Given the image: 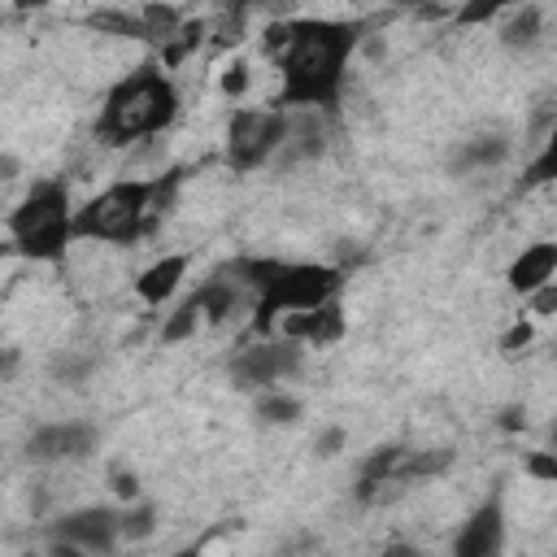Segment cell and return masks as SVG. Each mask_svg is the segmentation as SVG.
<instances>
[{
    "instance_id": "3",
    "label": "cell",
    "mask_w": 557,
    "mask_h": 557,
    "mask_svg": "<svg viewBox=\"0 0 557 557\" xmlns=\"http://www.w3.org/2000/svg\"><path fill=\"white\" fill-rule=\"evenodd\" d=\"M178 178H183L178 170L161 178H113L74 209V244H104V248L139 244L170 209Z\"/></svg>"
},
{
    "instance_id": "20",
    "label": "cell",
    "mask_w": 557,
    "mask_h": 557,
    "mask_svg": "<svg viewBox=\"0 0 557 557\" xmlns=\"http://www.w3.org/2000/svg\"><path fill=\"white\" fill-rule=\"evenodd\" d=\"M152 531H157V505L152 500L122 509V540H148Z\"/></svg>"
},
{
    "instance_id": "15",
    "label": "cell",
    "mask_w": 557,
    "mask_h": 557,
    "mask_svg": "<svg viewBox=\"0 0 557 557\" xmlns=\"http://www.w3.org/2000/svg\"><path fill=\"white\" fill-rule=\"evenodd\" d=\"M326 135H331V117L322 113H292V126H287V144L278 152L283 165L292 161H313L326 152Z\"/></svg>"
},
{
    "instance_id": "22",
    "label": "cell",
    "mask_w": 557,
    "mask_h": 557,
    "mask_svg": "<svg viewBox=\"0 0 557 557\" xmlns=\"http://www.w3.org/2000/svg\"><path fill=\"white\" fill-rule=\"evenodd\" d=\"M527 470L540 474V479H553V483H557V457H553V453H535V457L527 461Z\"/></svg>"
},
{
    "instance_id": "13",
    "label": "cell",
    "mask_w": 557,
    "mask_h": 557,
    "mask_svg": "<svg viewBox=\"0 0 557 557\" xmlns=\"http://www.w3.org/2000/svg\"><path fill=\"white\" fill-rule=\"evenodd\" d=\"M278 331H283V339H296V344H305V348H326V344H339V339H344L348 318H344L339 300H331V305H322V309L283 318Z\"/></svg>"
},
{
    "instance_id": "18",
    "label": "cell",
    "mask_w": 557,
    "mask_h": 557,
    "mask_svg": "<svg viewBox=\"0 0 557 557\" xmlns=\"http://www.w3.org/2000/svg\"><path fill=\"white\" fill-rule=\"evenodd\" d=\"M257 418H261L265 426H292V422L300 418V400L287 396L283 387L261 392V396H257Z\"/></svg>"
},
{
    "instance_id": "28",
    "label": "cell",
    "mask_w": 557,
    "mask_h": 557,
    "mask_svg": "<svg viewBox=\"0 0 557 557\" xmlns=\"http://www.w3.org/2000/svg\"><path fill=\"white\" fill-rule=\"evenodd\" d=\"M174 557H200V548H178Z\"/></svg>"
},
{
    "instance_id": "8",
    "label": "cell",
    "mask_w": 557,
    "mask_h": 557,
    "mask_svg": "<svg viewBox=\"0 0 557 557\" xmlns=\"http://www.w3.org/2000/svg\"><path fill=\"white\" fill-rule=\"evenodd\" d=\"M300 366H305V344L274 335V339H252V344H244V348L231 357L226 370H231V383H235V387L274 392L278 383L296 379Z\"/></svg>"
},
{
    "instance_id": "5",
    "label": "cell",
    "mask_w": 557,
    "mask_h": 557,
    "mask_svg": "<svg viewBox=\"0 0 557 557\" xmlns=\"http://www.w3.org/2000/svg\"><path fill=\"white\" fill-rule=\"evenodd\" d=\"M9 244L26 261H65L74 244V205L61 178H39L13 209H9Z\"/></svg>"
},
{
    "instance_id": "27",
    "label": "cell",
    "mask_w": 557,
    "mask_h": 557,
    "mask_svg": "<svg viewBox=\"0 0 557 557\" xmlns=\"http://www.w3.org/2000/svg\"><path fill=\"white\" fill-rule=\"evenodd\" d=\"M339 444H344V435H339V431H326V435H322V457H331Z\"/></svg>"
},
{
    "instance_id": "12",
    "label": "cell",
    "mask_w": 557,
    "mask_h": 557,
    "mask_svg": "<svg viewBox=\"0 0 557 557\" xmlns=\"http://www.w3.org/2000/svg\"><path fill=\"white\" fill-rule=\"evenodd\" d=\"M505 283H509V292L522 296V300L535 296L540 287L557 283V239H535V244H527V248L509 261Z\"/></svg>"
},
{
    "instance_id": "16",
    "label": "cell",
    "mask_w": 557,
    "mask_h": 557,
    "mask_svg": "<svg viewBox=\"0 0 557 557\" xmlns=\"http://www.w3.org/2000/svg\"><path fill=\"white\" fill-rule=\"evenodd\" d=\"M540 35H544V9H540V4L509 9V13H505V22L496 26L500 48H509V52H527V48H535V44H540Z\"/></svg>"
},
{
    "instance_id": "10",
    "label": "cell",
    "mask_w": 557,
    "mask_h": 557,
    "mask_svg": "<svg viewBox=\"0 0 557 557\" xmlns=\"http://www.w3.org/2000/svg\"><path fill=\"white\" fill-rule=\"evenodd\" d=\"M48 535L61 540V544L83 548L87 557H91V553H109V548L122 540V509H113V505H83V509H70V513H61V518L48 527Z\"/></svg>"
},
{
    "instance_id": "6",
    "label": "cell",
    "mask_w": 557,
    "mask_h": 557,
    "mask_svg": "<svg viewBox=\"0 0 557 557\" xmlns=\"http://www.w3.org/2000/svg\"><path fill=\"white\" fill-rule=\"evenodd\" d=\"M453 466V448H405V444H383L374 448L361 470H357V487L352 496L361 505H379L387 500L392 492H405L409 483H422V479H435Z\"/></svg>"
},
{
    "instance_id": "11",
    "label": "cell",
    "mask_w": 557,
    "mask_h": 557,
    "mask_svg": "<svg viewBox=\"0 0 557 557\" xmlns=\"http://www.w3.org/2000/svg\"><path fill=\"white\" fill-rule=\"evenodd\" d=\"M100 431L91 422L65 418V422H44L26 435V457L30 461H83L96 453Z\"/></svg>"
},
{
    "instance_id": "1",
    "label": "cell",
    "mask_w": 557,
    "mask_h": 557,
    "mask_svg": "<svg viewBox=\"0 0 557 557\" xmlns=\"http://www.w3.org/2000/svg\"><path fill=\"white\" fill-rule=\"evenodd\" d=\"M357 39L361 22L339 17H283L278 26H265V52L278 65L274 104L283 113H322L335 122Z\"/></svg>"
},
{
    "instance_id": "26",
    "label": "cell",
    "mask_w": 557,
    "mask_h": 557,
    "mask_svg": "<svg viewBox=\"0 0 557 557\" xmlns=\"http://www.w3.org/2000/svg\"><path fill=\"white\" fill-rule=\"evenodd\" d=\"M527 339H531V326H527V322H518V326L505 335V348H518V344H527Z\"/></svg>"
},
{
    "instance_id": "7",
    "label": "cell",
    "mask_w": 557,
    "mask_h": 557,
    "mask_svg": "<svg viewBox=\"0 0 557 557\" xmlns=\"http://www.w3.org/2000/svg\"><path fill=\"white\" fill-rule=\"evenodd\" d=\"M287 126L292 113H283L278 104H244L231 109L226 117V135H222V161L231 174H252L265 161H274L287 144Z\"/></svg>"
},
{
    "instance_id": "14",
    "label": "cell",
    "mask_w": 557,
    "mask_h": 557,
    "mask_svg": "<svg viewBox=\"0 0 557 557\" xmlns=\"http://www.w3.org/2000/svg\"><path fill=\"white\" fill-rule=\"evenodd\" d=\"M187 265H191L187 252H165V257H157L152 265H144V270L135 274V296H139L144 305H165V300L183 287Z\"/></svg>"
},
{
    "instance_id": "21",
    "label": "cell",
    "mask_w": 557,
    "mask_h": 557,
    "mask_svg": "<svg viewBox=\"0 0 557 557\" xmlns=\"http://www.w3.org/2000/svg\"><path fill=\"white\" fill-rule=\"evenodd\" d=\"M527 305H531V313H557V283H548L535 296H527Z\"/></svg>"
},
{
    "instance_id": "25",
    "label": "cell",
    "mask_w": 557,
    "mask_h": 557,
    "mask_svg": "<svg viewBox=\"0 0 557 557\" xmlns=\"http://www.w3.org/2000/svg\"><path fill=\"white\" fill-rule=\"evenodd\" d=\"M379 557H422V553H418L413 544H405V540H392V544H387Z\"/></svg>"
},
{
    "instance_id": "4",
    "label": "cell",
    "mask_w": 557,
    "mask_h": 557,
    "mask_svg": "<svg viewBox=\"0 0 557 557\" xmlns=\"http://www.w3.org/2000/svg\"><path fill=\"white\" fill-rule=\"evenodd\" d=\"M178 104L183 100H178V87L165 74V65L161 61H139L135 70H126L104 91V104H100V117H96V139L109 144V148L144 144L152 135H161L165 126H174Z\"/></svg>"
},
{
    "instance_id": "23",
    "label": "cell",
    "mask_w": 557,
    "mask_h": 557,
    "mask_svg": "<svg viewBox=\"0 0 557 557\" xmlns=\"http://www.w3.org/2000/svg\"><path fill=\"white\" fill-rule=\"evenodd\" d=\"M496 13H505V9H500V4H470V9L457 13V22H487V17H496Z\"/></svg>"
},
{
    "instance_id": "2",
    "label": "cell",
    "mask_w": 557,
    "mask_h": 557,
    "mask_svg": "<svg viewBox=\"0 0 557 557\" xmlns=\"http://www.w3.org/2000/svg\"><path fill=\"white\" fill-rule=\"evenodd\" d=\"M235 278L252 292V331L270 335L283 318L322 309L339 300L344 292V270L322 265V261H292V257H239Z\"/></svg>"
},
{
    "instance_id": "19",
    "label": "cell",
    "mask_w": 557,
    "mask_h": 557,
    "mask_svg": "<svg viewBox=\"0 0 557 557\" xmlns=\"http://www.w3.org/2000/svg\"><path fill=\"white\" fill-rule=\"evenodd\" d=\"M548 183H557V126L548 131L544 148L531 157V165L522 174V187H548Z\"/></svg>"
},
{
    "instance_id": "29",
    "label": "cell",
    "mask_w": 557,
    "mask_h": 557,
    "mask_svg": "<svg viewBox=\"0 0 557 557\" xmlns=\"http://www.w3.org/2000/svg\"><path fill=\"white\" fill-rule=\"evenodd\" d=\"M553 457H557V422H553Z\"/></svg>"
},
{
    "instance_id": "24",
    "label": "cell",
    "mask_w": 557,
    "mask_h": 557,
    "mask_svg": "<svg viewBox=\"0 0 557 557\" xmlns=\"http://www.w3.org/2000/svg\"><path fill=\"white\" fill-rule=\"evenodd\" d=\"M239 87H248V65H231V74L222 78V91L226 96H239Z\"/></svg>"
},
{
    "instance_id": "9",
    "label": "cell",
    "mask_w": 557,
    "mask_h": 557,
    "mask_svg": "<svg viewBox=\"0 0 557 557\" xmlns=\"http://www.w3.org/2000/svg\"><path fill=\"white\" fill-rule=\"evenodd\" d=\"M505 544H509L505 496L492 492V496H483V500L461 518V527L453 531L448 557H505Z\"/></svg>"
},
{
    "instance_id": "17",
    "label": "cell",
    "mask_w": 557,
    "mask_h": 557,
    "mask_svg": "<svg viewBox=\"0 0 557 557\" xmlns=\"http://www.w3.org/2000/svg\"><path fill=\"white\" fill-rule=\"evenodd\" d=\"M509 157V139L505 135H474L461 144L457 152V170H496Z\"/></svg>"
}]
</instances>
